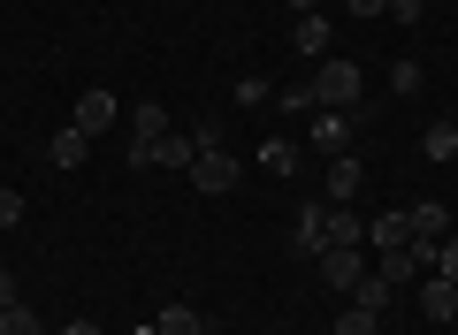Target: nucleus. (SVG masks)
Segmentation results:
<instances>
[{
    "label": "nucleus",
    "mask_w": 458,
    "mask_h": 335,
    "mask_svg": "<svg viewBox=\"0 0 458 335\" xmlns=\"http://www.w3.org/2000/svg\"><path fill=\"white\" fill-rule=\"evenodd\" d=\"M313 153H344V114H313Z\"/></svg>",
    "instance_id": "19"
},
{
    "label": "nucleus",
    "mask_w": 458,
    "mask_h": 335,
    "mask_svg": "<svg viewBox=\"0 0 458 335\" xmlns=\"http://www.w3.org/2000/svg\"><path fill=\"white\" fill-rule=\"evenodd\" d=\"M367 244H382V252L412 244V222H405V206H397V214H382V222H367Z\"/></svg>",
    "instance_id": "14"
},
{
    "label": "nucleus",
    "mask_w": 458,
    "mask_h": 335,
    "mask_svg": "<svg viewBox=\"0 0 458 335\" xmlns=\"http://www.w3.org/2000/svg\"><path fill=\"white\" fill-rule=\"evenodd\" d=\"M344 8H352V16H382V8H390V0H344Z\"/></svg>",
    "instance_id": "27"
},
{
    "label": "nucleus",
    "mask_w": 458,
    "mask_h": 335,
    "mask_svg": "<svg viewBox=\"0 0 458 335\" xmlns=\"http://www.w3.org/2000/svg\"><path fill=\"white\" fill-rule=\"evenodd\" d=\"M436 274H451V282H458V237H443V244H436Z\"/></svg>",
    "instance_id": "23"
},
{
    "label": "nucleus",
    "mask_w": 458,
    "mask_h": 335,
    "mask_svg": "<svg viewBox=\"0 0 458 335\" xmlns=\"http://www.w3.org/2000/svg\"><path fill=\"white\" fill-rule=\"evenodd\" d=\"M382 16H397V23H420V16H428V0H390Z\"/></svg>",
    "instance_id": "24"
},
{
    "label": "nucleus",
    "mask_w": 458,
    "mask_h": 335,
    "mask_svg": "<svg viewBox=\"0 0 458 335\" xmlns=\"http://www.w3.org/2000/svg\"><path fill=\"white\" fill-rule=\"evenodd\" d=\"M291 252H298V259H321V252H328V198H306V206H298Z\"/></svg>",
    "instance_id": "5"
},
{
    "label": "nucleus",
    "mask_w": 458,
    "mask_h": 335,
    "mask_svg": "<svg viewBox=\"0 0 458 335\" xmlns=\"http://www.w3.org/2000/svg\"><path fill=\"white\" fill-rule=\"evenodd\" d=\"M360 92H367V77H360V62H321L313 69V99H321L328 114H360Z\"/></svg>",
    "instance_id": "1"
},
{
    "label": "nucleus",
    "mask_w": 458,
    "mask_h": 335,
    "mask_svg": "<svg viewBox=\"0 0 458 335\" xmlns=\"http://www.w3.org/2000/svg\"><path fill=\"white\" fill-rule=\"evenodd\" d=\"M352 305H367V313H382V305H390V282H382V274H367V282L352 289Z\"/></svg>",
    "instance_id": "21"
},
{
    "label": "nucleus",
    "mask_w": 458,
    "mask_h": 335,
    "mask_svg": "<svg viewBox=\"0 0 458 335\" xmlns=\"http://www.w3.org/2000/svg\"><path fill=\"white\" fill-rule=\"evenodd\" d=\"M191 160H199V145H191V130H168V138L153 145V168H183V176H191Z\"/></svg>",
    "instance_id": "12"
},
{
    "label": "nucleus",
    "mask_w": 458,
    "mask_h": 335,
    "mask_svg": "<svg viewBox=\"0 0 458 335\" xmlns=\"http://www.w3.org/2000/svg\"><path fill=\"white\" fill-rule=\"evenodd\" d=\"M23 222V191H0V229H16Z\"/></svg>",
    "instance_id": "25"
},
{
    "label": "nucleus",
    "mask_w": 458,
    "mask_h": 335,
    "mask_svg": "<svg viewBox=\"0 0 458 335\" xmlns=\"http://www.w3.org/2000/svg\"><path fill=\"white\" fill-rule=\"evenodd\" d=\"M420 153H428V160H458V122H451V114H443V122H428Z\"/></svg>",
    "instance_id": "16"
},
{
    "label": "nucleus",
    "mask_w": 458,
    "mask_h": 335,
    "mask_svg": "<svg viewBox=\"0 0 458 335\" xmlns=\"http://www.w3.org/2000/svg\"><path fill=\"white\" fill-rule=\"evenodd\" d=\"M313 267H321V282H328V289H344V297H352V289H360L367 274H375V267H367V252H360V244H328V252L313 259Z\"/></svg>",
    "instance_id": "3"
},
{
    "label": "nucleus",
    "mask_w": 458,
    "mask_h": 335,
    "mask_svg": "<svg viewBox=\"0 0 458 335\" xmlns=\"http://www.w3.org/2000/svg\"><path fill=\"white\" fill-rule=\"evenodd\" d=\"M412 289H420V313L428 320H458V282H451V274H420Z\"/></svg>",
    "instance_id": "9"
},
{
    "label": "nucleus",
    "mask_w": 458,
    "mask_h": 335,
    "mask_svg": "<svg viewBox=\"0 0 458 335\" xmlns=\"http://www.w3.org/2000/svg\"><path fill=\"white\" fill-rule=\"evenodd\" d=\"M321 8H328V0H291V16H321Z\"/></svg>",
    "instance_id": "29"
},
{
    "label": "nucleus",
    "mask_w": 458,
    "mask_h": 335,
    "mask_svg": "<svg viewBox=\"0 0 458 335\" xmlns=\"http://www.w3.org/2000/svg\"><path fill=\"white\" fill-rule=\"evenodd\" d=\"M153 335H207V320H199L191 305H161V320H153Z\"/></svg>",
    "instance_id": "15"
},
{
    "label": "nucleus",
    "mask_w": 458,
    "mask_h": 335,
    "mask_svg": "<svg viewBox=\"0 0 458 335\" xmlns=\"http://www.w3.org/2000/svg\"><path fill=\"white\" fill-rule=\"evenodd\" d=\"M291 46L313 54V62H328V16H298L291 23Z\"/></svg>",
    "instance_id": "13"
},
{
    "label": "nucleus",
    "mask_w": 458,
    "mask_h": 335,
    "mask_svg": "<svg viewBox=\"0 0 458 335\" xmlns=\"http://www.w3.org/2000/svg\"><path fill=\"white\" fill-rule=\"evenodd\" d=\"M8 305H23V289H16V274L0 267V313H8Z\"/></svg>",
    "instance_id": "26"
},
{
    "label": "nucleus",
    "mask_w": 458,
    "mask_h": 335,
    "mask_svg": "<svg viewBox=\"0 0 458 335\" xmlns=\"http://www.w3.org/2000/svg\"><path fill=\"white\" fill-rule=\"evenodd\" d=\"M191 145H199V153H214V145H222V122H214V114H199V122H191Z\"/></svg>",
    "instance_id": "22"
},
{
    "label": "nucleus",
    "mask_w": 458,
    "mask_h": 335,
    "mask_svg": "<svg viewBox=\"0 0 458 335\" xmlns=\"http://www.w3.org/2000/svg\"><path fill=\"white\" fill-rule=\"evenodd\" d=\"M47 160H54V168H84V160H92V138H84L77 122H62V130L47 138Z\"/></svg>",
    "instance_id": "10"
},
{
    "label": "nucleus",
    "mask_w": 458,
    "mask_h": 335,
    "mask_svg": "<svg viewBox=\"0 0 458 335\" xmlns=\"http://www.w3.org/2000/svg\"><path fill=\"white\" fill-rule=\"evenodd\" d=\"M62 335H107V328H99V320H69Z\"/></svg>",
    "instance_id": "28"
},
{
    "label": "nucleus",
    "mask_w": 458,
    "mask_h": 335,
    "mask_svg": "<svg viewBox=\"0 0 458 335\" xmlns=\"http://www.w3.org/2000/svg\"><path fill=\"white\" fill-rule=\"evenodd\" d=\"M336 335H382V313H367V305H352V297H344V313H336Z\"/></svg>",
    "instance_id": "18"
},
{
    "label": "nucleus",
    "mask_w": 458,
    "mask_h": 335,
    "mask_svg": "<svg viewBox=\"0 0 458 335\" xmlns=\"http://www.w3.org/2000/svg\"><path fill=\"white\" fill-rule=\"evenodd\" d=\"M405 222H412V244H443V237H451V206H443V198L405 206Z\"/></svg>",
    "instance_id": "8"
},
{
    "label": "nucleus",
    "mask_w": 458,
    "mask_h": 335,
    "mask_svg": "<svg viewBox=\"0 0 458 335\" xmlns=\"http://www.w3.org/2000/svg\"><path fill=\"white\" fill-rule=\"evenodd\" d=\"M382 282L390 289H405V282H420V274H436V244H397V252H382Z\"/></svg>",
    "instance_id": "4"
},
{
    "label": "nucleus",
    "mask_w": 458,
    "mask_h": 335,
    "mask_svg": "<svg viewBox=\"0 0 458 335\" xmlns=\"http://www.w3.org/2000/svg\"><path fill=\"white\" fill-rule=\"evenodd\" d=\"M328 244H367V222L352 206H328Z\"/></svg>",
    "instance_id": "17"
},
{
    "label": "nucleus",
    "mask_w": 458,
    "mask_h": 335,
    "mask_svg": "<svg viewBox=\"0 0 458 335\" xmlns=\"http://www.w3.org/2000/svg\"><path fill=\"white\" fill-rule=\"evenodd\" d=\"M69 122H77V130H84V138H99V130H107V122H114V99H107V92H84V99H77V107H69Z\"/></svg>",
    "instance_id": "11"
},
{
    "label": "nucleus",
    "mask_w": 458,
    "mask_h": 335,
    "mask_svg": "<svg viewBox=\"0 0 458 335\" xmlns=\"http://www.w3.org/2000/svg\"><path fill=\"white\" fill-rule=\"evenodd\" d=\"M237 176H245V168H237V160L222 153V145H214V153H199V160H191V183H199V191H207V198L237 191Z\"/></svg>",
    "instance_id": "6"
},
{
    "label": "nucleus",
    "mask_w": 458,
    "mask_h": 335,
    "mask_svg": "<svg viewBox=\"0 0 458 335\" xmlns=\"http://www.w3.org/2000/svg\"><path fill=\"white\" fill-rule=\"evenodd\" d=\"M0 335H47V328H38L31 305H8V313H0Z\"/></svg>",
    "instance_id": "20"
},
{
    "label": "nucleus",
    "mask_w": 458,
    "mask_h": 335,
    "mask_svg": "<svg viewBox=\"0 0 458 335\" xmlns=\"http://www.w3.org/2000/svg\"><path fill=\"white\" fill-rule=\"evenodd\" d=\"M360 183H367V168L352 153H328V176H321V198L328 206H352V198H360Z\"/></svg>",
    "instance_id": "7"
},
{
    "label": "nucleus",
    "mask_w": 458,
    "mask_h": 335,
    "mask_svg": "<svg viewBox=\"0 0 458 335\" xmlns=\"http://www.w3.org/2000/svg\"><path fill=\"white\" fill-rule=\"evenodd\" d=\"M168 138V107L161 99H138L131 107V168H153V145Z\"/></svg>",
    "instance_id": "2"
}]
</instances>
